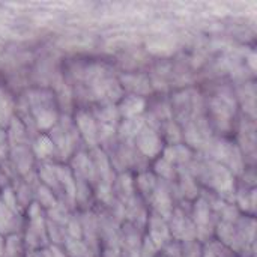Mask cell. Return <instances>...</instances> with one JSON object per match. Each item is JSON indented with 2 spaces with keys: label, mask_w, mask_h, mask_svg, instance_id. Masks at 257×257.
Wrapping results in <instances>:
<instances>
[{
  "label": "cell",
  "mask_w": 257,
  "mask_h": 257,
  "mask_svg": "<svg viewBox=\"0 0 257 257\" xmlns=\"http://www.w3.org/2000/svg\"><path fill=\"white\" fill-rule=\"evenodd\" d=\"M47 134L54 143L57 163H68L78 149L84 148L74 125L72 114H60L59 122Z\"/></svg>",
  "instance_id": "1"
},
{
  "label": "cell",
  "mask_w": 257,
  "mask_h": 257,
  "mask_svg": "<svg viewBox=\"0 0 257 257\" xmlns=\"http://www.w3.org/2000/svg\"><path fill=\"white\" fill-rule=\"evenodd\" d=\"M72 120L86 149H93L99 146V125L89 107H77L72 113Z\"/></svg>",
  "instance_id": "2"
},
{
  "label": "cell",
  "mask_w": 257,
  "mask_h": 257,
  "mask_svg": "<svg viewBox=\"0 0 257 257\" xmlns=\"http://www.w3.org/2000/svg\"><path fill=\"white\" fill-rule=\"evenodd\" d=\"M133 143H134V148L137 149V152L149 163H154L157 158H160L163 154V149L166 146L160 131L148 126L146 123L140 128V131L134 137Z\"/></svg>",
  "instance_id": "3"
},
{
  "label": "cell",
  "mask_w": 257,
  "mask_h": 257,
  "mask_svg": "<svg viewBox=\"0 0 257 257\" xmlns=\"http://www.w3.org/2000/svg\"><path fill=\"white\" fill-rule=\"evenodd\" d=\"M119 83H120L123 93L137 95V96H142L146 99L149 95H154L149 75L145 71L122 72V74H119Z\"/></svg>",
  "instance_id": "4"
},
{
  "label": "cell",
  "mask_w": 257,
  "mask_h": 257,
  "mask_svg": "<svg viewBox=\"0 0 257 257\" xmlns=\"http://www.w3.org/2000/svg\"><path fill=\"white\" fill-rule=\"evenodd\" d=\"M148 99L137 96V95H130L125 93L119 101H117V111L122 119H136V117H142L146 110H148Z\"/></svg>",
  "instance_id": "5"
},
{
  "label": "cell",
  "mask_w": 257,
  "mask_h": 257,
  "mask_svg": "<svg viewBox=\"0 0 257 257\" xmlns=\"http://www.w3.org/2000/svg\"><path fill=\"white\" fill-rule=\"evenodd\" d=\"M178 47V39L170 38L169 35H155L148 39L146 42V51L151 56H158L164 59L166 56H170L175 53V48Z\"/></svg>",
  "instance_id": "6"
},
{
  "label": "cell",
  "mask_w": 257,
  "mask_h": 257,
  "mask_svg": "<svg viewBox=\"0 0 257 257\" xmlns=\"http://www.w3.org/2000/svg\"><path fill=\"white\" fill-rule=\"evenodd\" d=\"M30 148H32L33 157H36L41 163L56 160V148H54V143L47 133L38 134L35 137V140L32 142Z\"/></svg>",
  "instance_id": "7"
},
{
  "label": "cell",
  "mask_w": 257,
  "mask_h": 257,
  "mask_svg": "<svg viewBox=\"0 0 257 257\" xmlns=\"http://www.w3.org/2000/svg\"><path fill=\"white\" fill-rule=\"evenodd\" d=\"M158 178L154 175L152 170H143L134 175V185H136V193L146 202L148 197L154 193L157 188Z\"/></svg>",
  "instance_id": "8"
},
{
  "label": "cell",
  "mask_w": 257,
  "mask_h": 257,
  "mask_svg": "<svg viewBox=\"0 0 257 257\" xmlns=\"http://www.w3.org/2000/svg\"><path fill=\"white\" fill-rule=\"evenodd\" d=\"M20 226V214L8 209L0 200V235H12L17 233Z\"/></svg>",
  "instance_id": "9"
},
{
  "label": "cell",
  "mask_w": 257,
  "mask_h": 257,
  "mask_svg": "<svg viewBox=\"0 0 257 257\" xmlns=\"http://www.w3.org/2000/svg\"><path fill=\"white\" fill-rule=\"evenodd\" d=\"M33 202H36L45 212L48 209H51L53 206H56V203L59 202L57 200V196L53 193V190H50L48 187H45L44 184L38 182L33 188Z\"/></svg>",
  "instance_id": "10"
},
{
  "label": "cell",
  "mask_w": 257,
  "mask_h": 257,
  "mask_svg": "<svg viewBox=\"0 0 257 257\" xmlns=\"http://www.w3.org/2000/svg\"><path fill=\"white\" fill-rule=\"evenodd\" d=\"M15 101L12 95L0 86V126H8L14 119Z\"/></svg>",
  "instance_id": "11"
},
{
  "label": "cell",
  "mask_w": 257,
  "mask_h": 257,
  "mask_svg": "<svg viewBox=\"0 0 257 257\" xmlns=\"http://www.w3.org/2000/svg\"><path fill=\"white\" fill-rule=\"evenodd\" d=\"M24 251V242L23 238L18 233L8 235L5 239L3 247V257H21V253Z\"/></svg>",
  "instance_id": "12"
},
{
  "label": "cell",
  "mask_w": 257,
  "mask_h": 257,
  "mask_svg": "<svg viewBox=\"0 0 257 257\" xmlns=\"http://www.w3.org/2000/svg\"><path fill=\"white\" fill-rule=\"evenodd\" d=\"M8 137H6V133L0 131V161L6 157V152H8Z\"/></svg>",
  "instance_id": "13"
},
{
  "label": "cell",
  "mask_w": 257,
  "mask_h": 257,
  "mask_svg": "<svg viewBox=\"0 0 257 257\" xmlns=\"http://www.w3.org/2000/svg\"><path fill=\"white\" fill-rule=\"evenodd\" d=\"M30 257H51V256H50L48 248L45 247V248H39V250H36V251L30 253Z\"/></svg>",
  "instance_id": "14"
}]
</instances>
